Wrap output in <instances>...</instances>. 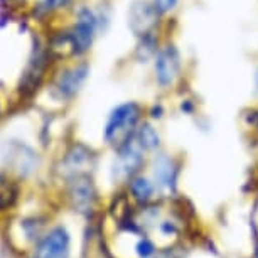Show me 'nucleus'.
Segmentation results:
<instances>
[{
  "mask_svg": "<svg viewBox=\"0 0 258 258\" xmlns=\"http://www.w3.org/2000/svg\"><path fill=\"white\" fill-rule=\"evenodd\" d=\"M135 250H137V255L140 258H150V256H154V253H155V245L150 240H147V238H142V240L137 243Z\"/></svg>",
  "mask_w": 258,
  "mask_h": 258,
  "instance_id": "nucleus-15",
  "label": "nucleus"
},
{
  "mask_svg": "<svg viewBox=\"0 0 258 258\" xmlns=\"http://www.w3.org/2000/svg\"><path fill=\"white\" fill-rule=\"evenodd\" d=\"M0 182H2V176H0Z\"/></svg>",
  "mask_w": 258,
  "mask_h": 258,
  "instance_id": "nucleus-20",
  "label": "nucleus"
},
{
  "mask_svg": "<svg viewBox=\"0 0 258 258\" xmlns=\"http://www.w3.org/2000/svg\"><path fill=\"white\" fill-rule=\"evenodd\" d=\"M250 123L253 125V128H255L256 132H258V108L251 111V115H250Z\"/></svg>",
  "mask_w": 258,
  "mask_h": 258,
  "instance_id": "nucleus-17",
  "label": "nucleus"
},
{
  "mask_svg": "<svg viewBox=\"0 0 258 258\" xmlns=\"http://www.w3.org/2000/svg\"><path fill=\"white\" fill-rule=\"evenodd\" d=\"M154 184L160 189H165V191H174L176 189V182H177V174L179 169L176 162L165 154H159L157 157L154 159Z\"/></svg>",
  "mask_w": 258,
  "mask_h": 258,
  "instance_id": "nucleus-9",
  "label": "nucleus"
},
{
  "mask_svg": "<svg viewBox=\"0 0 258 258\" xmlns=\"http://www.w3.org/2000/svg\"><path fill=\"white\" fill-rule=\"evenodd\" d=\"M95 187H93V182L91 179L83 174V176H78L71 181V187H70V199H71V204L76 211H81V213H86L93 208V203H95Z\"/></svg>",
  "mask_w": 258,
  "mask_h": 258,
  "instance_id": "nucleus-8",
  "label": "nucleus"
},
{
  "mask_svg": "<svg viewBox=\"0 0 258 258\" xmlns=\"http://www.w3.org/2000/svg\"><path fill=\"white\" fill-rule=\"evenodd\" d=\"M154 7L157 9L160 16H167L172 11H176L179 6V0H152Z\"/></svg>",
  "mask_w": 258,
  "mask_h": 258,
  "instance_id": "nucleus-14",
  "label": "nucleus"
},
{
  "mask_svg": "<svg viewBox=\"0 0 258 258\" xmlns=\"http://www.w3.org/2000/svg\"><path fill=\"white\" fill-rule=\"evenodd\" d=\"M253 83H255V90L258 91V66H256L255 73H253Z\"/></svg>",
  "mask_w": 258,
  "mask_h": 258,
  "instance_id": "nucleus-18",
  "label": "nucleus"
},
{
  "mask_svg": "<svg viewBox=\"0 0 258 258\" xmlns=\"http://www.w3.org/2000/svg\"><path fill=\"white\" fill-rule=\"evenodd\" d=\"M142 123V106L135 101H126L115 106L106 118L103 139L105 142L115 149H120L128 142Z\"/></svg>",
  "mask_w": 258,
  "mask_h": 258,
  "instance_id": "nucleus-1",
  "label": "nucleus"
},
{
  "mask_svg": "<svg viewBox=\"0 0 258 258\" xmlns=\"http://www.w3.org/2000/svg\"><path fill=\"white\" fill-rule=\"evenodd\" d=\"M134 139L137 140V144L145 150V152L157 150L159 145H160L159 132L150 123H147V121H144V123L139 125V128H137V132H135Z\"/></svg>",
  "mask_w": 258,
  "mask_h": 258,
  "instance_id": "nucleus-11",
  "label": "nucleus"
},
{
  "mask_svg": "<svg viewBox=\"0 0 258 258\" xmlns=\"http://www.w3.org/2000/svg\"><path fill=\"white\" fill-rule=\"evenodd\" d=\"M145 150L137 144L134 137L116 149V160L113 165L115 179H132L137 176L140 167L144 165Z\"/></svg>",
  "mask_w": 258,
  "mask_h": 258,
  "instance_id": "nucleus-4",
  "label": "nucleus"
},
{
  "mask_svg": "<svg viewBox=\"0 0 258 258\" xmlns=\"http://www.w3.org/2000/svg\"><path fill=\"white\" fill-rule=\"evenodd\" d=\"M182 76V57L174 42L160 44L154 56V78L162 90H170Z\"/></svg>",
  "mask_w": 258,
  "mask_h": 258,
  "instance_id": "nucleus-2",
  "label": "nucleus"
},
{
  "mask_svg": "<svg viewBox=\"0 0 258 258\" xmlns=\"http://www.w3.org/2000/svg\"><path fill=\"white\" fill-rule=\"evenodd\" d=\"M128 187H130V192L135 201L139 203H149L150 199L154 196V189H155V184L150 181L149 177L145 176H134L132 179L128 181Z\"/></svg>",
  "mask_w": 258,
  "mask_h": 258,
  "instance_id": "nucleus-12",
  "label": "nucleus"
},
{
  "mask_svg": "<svg viewBox=\"0 0 258 258\" xmlns=\"http://www.w3.org/2000/svg\"><path fill=\"white\" fill-rule=\"evenodd\" d=\"M71 2L73 0H42L39 9H41L42 12H56V11H62V9L70 7Z\"/></svg>",
  "mask_w": 258,
  "mask_h": 258,
  "instance_id": "nucleus-13",
  "label": "nucleus"
},
{
  "mask_svg": "<svg viewBox=\"0 0 258 258\" xmlns=\"http://www.w3.org/2000/svg\"><path fill=\"white\" fill-rule=\"evenodd\" d=\"M162 17L154 7L152 2L145 0H135L128 12V26L135 32V36H145L154 32V27L159 24V19Z\"/></svg>",
  "mask_w": 258,
  "mask_h": 258,
  "instance_id": "nucleus-5",
  "label": "nucleus"
},
{
  "mask_svg": "<svg viewBox=\"0 0 258 258\" xmlns=\"http://www.w3.org/2000/svg\"><path fill=\"white\" fill-rule=\"evenodd\" d=\"M162 113H164V108L160 105H154L152 111H150V116L152 118H162Z\"/></svg>",
  "mask_w": 258,
  "mask_h": 258,
  "instance_id": "nucleus-16",
  "label": "nucleus"
},
{
  "mask_svg": "<svg viewBox=\"0 0 258 258\" xmlns=\"http://www.w3.org/2000/svg\"><path fill=\"white\" fill-rule=\"evenodd\" d=\"M70 235L62 226H56L39 241L34 258H68Z\"/></svg>",
  "mask_w": 258,
  "mask_h": 258,
  "instance_id": "nucleus-6",
  "label": "nucleus"
},
{
  "mask_svg": "<svg viewBox=\"0 0 258 258\" xmlns=\"http://www.w3.org/2000/svg\"><path fill=\"white\" fill-rule=\"evenodd\" d=\"M96 29H98V17L95 16V12L88 7L80 9V12L76 16V24L68 32L71 44V54L83 56L85 52L90 51V47L95 41Z\"/></svg>",
  "mask_w": 258,
  "mask_h": 258,
  "instance_id": "nucleus-3",
  "label": "nucleus"
},
{
  "mask_svg": "<svg viewBox=\"0 0 258 258\" xmlns=\"http://www.w3.org/2000/svg\"><path fill=\"white\" fill-rule=\"evenodd\" d=\"M93 159L95 155L91 150H88L85 145H75L70 152L66 154L64 160H62V174L66 177H71L75 179L78 176H83L85 174V167H91L93 164Z\"/></svg>",
  "mask_w": 258,
  "mask_h": 258,
  "instance_id": "nucleus-10",
  "label": "nucleus"
},
{
  "mask_svg": "<svg viewBox=\"0 0 258 258\" xmlns=\"http://www.w3.org/2000/svg\"><path fill=\"white\" fill-rule=\"evenodd\" d=\"M90 75V66L88 64H78L73 66L64 73H61V76L56 81V91L61 98H73L78 91L81 90V86L85 85L86 78Z\"/></svg>",
  "mask_w": 258,
  "mask_h": 258,
  "instance_id": "nucleus-7",
  "label": "nucleus"
},
{
  "mask_svg": "<svg viewBox=\"0 0 258 258\" xmlns=\"http://www.w3.org/2000/svg\"><path fill=\"white\" fill-rule=\"evenodd\" d=\"M256 258H258V246H256Z\"/></svg>",
  "mask_w": 258,
  "mask_h": 258,
  "instance_id": "nucleus-19",
  "label": "nucleus"
}]
</instances>
